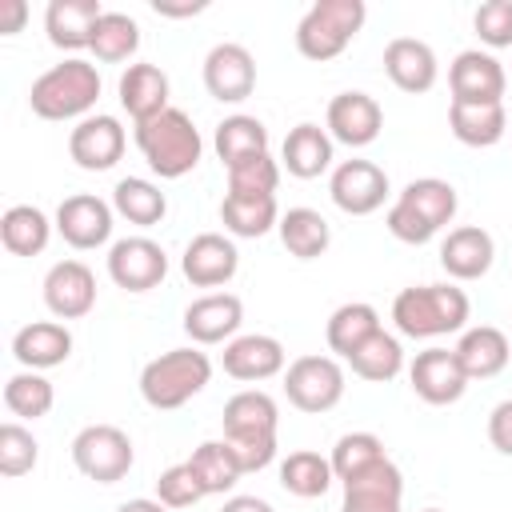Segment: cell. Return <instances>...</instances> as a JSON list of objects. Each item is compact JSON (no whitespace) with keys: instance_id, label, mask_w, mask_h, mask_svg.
Returning <instances> with one entry per match:
<instances>
[{"instance_id":"f546056e","label":"cell","mask_w":512,"mask_h":512,"mask_svg":"<svg viewBox=\"0 0 512 512\" xmlns=\"http://www.w3.org/2000/svg\"><path fill=\"white\" fill-rule=\"evenodd\" d=\"M448 128L468 148H492L508 132L504 104H448Z\"/></svg>"},{"instance_id":"4dcf8cb0","label":"cell","mask_w":512,"mask_h":512,"mask_svg":"<svg viewBox=\"0 0 512 512\" xmlns=\"http://www.w3.org/2000/svg\"><path fill=\"white\" fill-rule=\"evenodd\" d=\"M212 148H216V156H220L224 168H236V164L256 160V156L268 152V128H264L256 116H244V112L224 116V120L216 124Z\"/></svg>"},{"instance_id":"d6a6232c","label":"cell","mask_w":512,"mask_h":512,"mask_svg":"<svg viewBox=\"0 0 512 512\" xmlns=\"http://www.w3.org/2000/svg\"><path fill=\"white\" fill-rule=\"evenodd\" d=\"M220 224H224L228 236H240V240H256V236L272 232L280 224L276 196H232V192H224Z\"/></svg>"},{"instance_id":"f6af8a7d","label":"cell","mask_w":512,"mask_h":512,"mask_svg":"<svg viewBox=\"0 0 512 512\" xmlns=\"http://www.w3.org/2000/svg\"><path fill=\"white\" fill-rule=\"evenodd\" d=\"M156 500H160L164 508H192L196 500H204V488H200V480L192 476L188 460H184V464H172V468H164V472L156 476Z\"/></svg>"},{"instance_id":"d4e9b609","label":"cell","mask_w":512,"mask_h":512,"mask_svg":"<svg viewBox=\"0 0 512 512\" xmlns=\"http://www.w3.org/2000/svg\"><path fill=\"white\" fill-rule=\"evenodd\" d=\"M168 92H172V88H168L164 68H160V64H148V60L128 64V68L120 72V84H116L120 108H124L136 124H144V120L168 112V108H172V104H168Z\"/></svg>"},{"instance_id":"f35d334b","label":"cell","mask_w":512,"mask_h":512,"mask_svg":"<svg viewBox=\"0 0 512 512\" xmlns=\"http://www.w3.org/2000/svg\"><path fill=\"white\" fill-rule=\"evenodd\" d=\"M348 368L360 376V380H368V384H388V380H396L400 372H404V348H400V340L392 336V332H376V336H368L352 356H348Z\"/></svg>"},{"instance_id":"5bb4252c","label":"cell","mask_w":512,"mask_h":512,"mask_svg":"<svg viewBox=\"0 0 512 512\" xmlns=\"http://www.w3.org/2000/svg\"><path fill=\"white\" fill-rule=\"evenodd\" d=\"M204 88L220 104L248 100L252 88H256V60H252V52L244 44H236V40H224V44L208 48V56H204Z\"/></svg>"},{"instance_id":"b9f144b4","label":"cell","mask_w":512,"mask_h":512,"mask_svg":"<svg viewBox=\"0 0 512 512\" xmlns=\"http://www.w3.org/2000/svg\"><path fill=\"white\" fill-rule=\"evenodd\" d=\"M140 48V24L128 16V12H104L96 32H92V56L104 60V64H120L128 56H136Z\"/></svg>"},{"instance_id":"7c38bea8","label":"cell","mask_w":512,"mask_h":512,"mask_svg":"<svg viewBox=\"0 0 512 512\" xmlns=\"http://www.w3.org/2000/svg\"><path fill=\"white\" fill-rule=\"evenodd\" d=\"M124 124L108 112H92L84 116L72 132H68V156L76 160V168L84 172H108L116 168V160L124 156Z\"/></svg>"},{"instance_id":"60d3db41","label":"cell","mask_w":512,"mask_h":512,"mask_svg":"<svg viewBox=\"0 0 512 512\" xmlns=\"http://www.w3.org/2000/svg\"><path fill=\"white\" fill-rule=\"evenodd\" d=\"M328 460H332V476L340 484H348L352 476H360V472L376 468L380 460H388V452H384V440L376 432H344L332 444V456Z\"/></svg>"},{"instance_id":"6da1fadb","label":"cell","mask_w":512,"mask_h":512,"mask_svg":"<svg viewBox=\"0 0 512 512\" xmlns=\"http://www.w3.org/2000/svg\"><path fill=\"white\" fill-rule=\"evenodd\" d=\"M472 316L468 292L456 284H412L392 300V324L408 340H436L448 332H464Z\"/></svg>"},{"instance_id":"f5cc1de1","label":"cell","mask_w":512,"mask_h":512,"mask_svg":"<svg viewBox=\"0 0 512 512\" xmlns=\"http://www.w3.org/2000/svg\"><path fill=\"white\" fill-rule=\"evenodd\" d=\"M420 512H444V508H420Z\"/></svg>"},{"instance_id":"277c9868","label":"cell","mask_w":512,"mask_h":512,"mask_svg":"<svg viewBox=\"0 0 512 512\" xmlns=\"http://www.w3.org/2000/svg\"><path fill=\"white\" fill-rule=\"evenodd\" d=\"M136 148L144 156V164L160 176V180H180L188 176L200 156H204V140L200 128L192 124V116L184 108H168L144 124H136Z\"/></svg>"},{"instance_id":"e575fe53","label":"cell","mask_w":512,"mask_h":512,"mask_svg":"<svg viewBox=\"0 0 512 512\" xmlns=\"http://www.w3.org/2000/svg\"><path fill=\"white\" fill-rule=\"evenodd\" d=\"M384 324H380V312L368 304V300H348L340 304L332 316H328V328H324V340L336 356H352L368 336H376Z\"/></svg>"},{"instance_id":"8fae6325","label":"cell","mask_w":512,"mask_h":512,"mask_svg":"<svg viewBox=\"0 0 512 512\" xmlns=\"http://www.w3.org/2000/svg\"><path fill=\"white\" fill-rule=\"evenodd\" d=\"M108 276L124 292H152L168 276V252L148 236H124L108 248Z\"/></svg>"},{"instance_id":"f1b7e54d","label":"cell","mask_w":512,"mask_h":512,"mask_svg":"<svg viewBox=\"0 0 512 512\" xmlns=\"http://www.w3.org/2000/svg\"><path fill=\"white\" fill-rule=\"evenodd\" d=\"M452 352H456V360H460V368H464L468 380H492L512 360V344H508V336L496 324L464 328V336H460V344Z\"/></svg>"},{"instance_id":"5b68a950","label":"cell","mask_w":512,"mask_h":512,"mask_svg":"<svg viewBox=\"0 0 512 512\" xmlns=\"http://www.w3.org/2000/svg\"><path fill=\"white\" fill-rule=\"evenodd\" d=\"M208 380H212L208 352H200L196 344L168 348L140 368V396L148 408L172 412V408H184L192 396H200L208 388Z\"/></svg>"},{"instance_id":"ba28073f","label":"cell","mask_w":512,"mask_h":512,"mask_svg":"<svg viewBox=\"0 0 512 512\" xmlns=\"http://www.w3.org/2000/svg\"><path fill=\"white\" fill-rule=\"evenodd\" d=\"M284 396L300 412H328L344 400V368L336 356H296L284 368Z\"/></svg>"},{"instance_id":"ffe728a7","label":"cell","mask_w":512,"mask_h":512,"mask_svg":"<svg viewBox=\"0 0 512 512\" xmlns=\"http://www.w3.org/2000/svg\"><path fill=\"white\" fill-rule=\"evenodd\" d=\"M180 324L192 344H228V340H236V332L244 324V304L236 292H208L184 308Z\"/></svg>"},{"instance_id":"44dd1931","label":"cell","mask_w":512,"mask_h":512,"mask_svg":"<svg viewBox=\"0 0 512 512\" xmlns=\"http://www.w3.org/2000/svg\"><path fill=\"white\" fill-rule=\"evenodd\" d=\"M284 360H288L284 356V344L276 336H268V332H244V336L228 340L224 344V356H220L224 372L232 380H244V384H260V380L280 376L284 372Z\"/></svg>"},{"instance_id":"8992f818","label":"cell","mask_w":512,"mask_h":512,"mask_svg":"<svg viewBox=\"0 0 512 512\" xmlns=\"http://www.w3.org/2000/svg\"><path fill=\"white\" fill-rule=\"evenodd\" d=\"M364 20H368L364 0H316L296 24V48L304 60L316 64L336 60L356 40Z\"/></svg>"},{"instance_id":"c3c4849f","label":"cell","mask_w":512,"mask_h":512,"mask_svg":"<svg viewBox=\"0 0 512 512\" xmlns=\"http://www.w3.org/2000/svg\"><path fill=\"white\" fill-rule=\"evenodd\" d=\"M28 20V4L24 0H0V32L4 36H16Z\"/></svg>"},{"instance_id":"cb8c5ba5","label":"cell","mask_w":512,"mask_h":512,"mask_svg":"<svg viewBox=\"0 0 512 512\" xmlns=\"http://www.w3.org/2000/svg\"><path fill=\"white\" fill-rule=\"evenodd\" d=\"M384 72H388V80H392L400 92L420 96V92H428V88L436 84L440 64H436L432 44H424V40H416V36H396V40H388V48H384Z\"/></svg>"},{"instance_id":"681fc988","label":"cell","mask_w":512,"mask_h":512,"mask_svg":"<svg viewBox=\"0 0 512 512\" xmlns=\"http://www.w3.org/2000/svg\"><path fill=\"white\" fill-rule=\"evenodd\" d=\"M208 0H188V4H168V0H152V12L156 16H172V20H184V16H196L204 12Z\"/></svg>"},{"instance_id":"d6986e66","label":"cell","mask_w":512,"mask_h":512,"mask_svg":"<svg viewBox=\"0 0 512 512\" xmlns=\"http://www.w3.org/2000/svg\"><path fill=\"white\" fill-rule=\"evenodd\" d=\"M328 136L348 144V148H368L380 128H384V108L376 104V96L368 92H340L328 100V120H324Z\"/></svg>"},{"instance_id":"484cf974","label":"cell","mask_w":512,"mask_h":512,"mask_svg":"<svg viewBox=\"0 0 512 512\" xmlns=\"http://www.w3.org/2000/svg\"><path fill=\"white\" fill-rule=\"evenodd\" d=\"M400 500H404V476L392 460H380L376 468L344 484L340 512H404Z\"/></svg>"},{"instance_id":"e0dca14e","label":"cell","mask_w":512,"mask_h":512,"mask_svg":"<svg viewBox=\"0 0 512 512\" xmlns=\"http://www.w3.org/2000/svg\"><path fill=\"white\" fill-rule=\"evenodd\" d=\"M280 408L264 388H244L224 400V440L228 444H264L276 440Z\"/></svg>"},{"instance_id":"7402d4cb","label":"cell","mask_w":512,"mask_h":512,"mask_svg":"<svg viewBox=\"0 0 512 512\" xmlns=\"http://www.w3.org/2000/svg\"><path fill=\"white\" fill-rule=\"evenodd\" d=\"M496 260V240L480 224H460L440 240V268L452 280H480Z\"/></svg>"},{"instance_id":"ab89813d","label":"cell","mask_w":512,"mask_h":512,"mask_svg":"<svg viewBox=\"0 0 512 512\" xmlns=\"http://www.w3.org/2000/svg\"><path fill=\"white\" fill-rule=\"evenodd\" d=\"M52 404H56V388H52V380H48L44 372L24 368V372L8 376V384H4V408H8L12 416H20V420H40V416L52 412Z\"/></svg>"},{"instance_id":"2e32d148","label":"cell","mask_w":512,"mask_h":512,"mask_svg":"<svg viewBox=\"0 0 512 512\" xmlns=\"http://www.w3.org/2000/svg\"><path fill=\"white\" fill-rule=\"evenodd\" d=\"M44 308L56 320H80L96 308V276L84 260H56L44 272Z\"/></svg>"},{"instance_id":"816d5d0a","label":"cell","mask_w":512,"mask_h":512,"mask_svg":"<svg viewBox=\"0 0 512 512\" xmlns=\"http://www.w3.org/2000/svg\"><path fill=\"white\" fill-rule=\"evenodd\" d=\"M116 512H168L160 500H148V496H136V500H124Z\"/></svg>"},{"instance_id":"83f0119b","label":"cell","mask_w":512,"mask_h":512,"mask_svg":"<svg viewBox=\"0 0 512 512\" xmlns=\"http://www.w3.org/2000/svg\"><path fill=\"white\" fill-rule=\"evenodd\" d=\"M12 356L32 372L56 368L72 356V332L60 320H32L12 336Z\"/></svg>"},{"instance_id":"74e56055","label":"cell","mask_w":512,"mask_h":512,"mask_svg":"<svg viewBox=\"0 0 512 512\" xmlns=\"http://www.w3.org/2000/svg\"><path fill=\"white\" fill-rule=\"evenodd\" d=\"M332 460L312 452V448H300V452H288L280 460V488L288 496H300V500H316L332 488Z\"/></svg>"},{"instance_id":"7a4b0ae2","label":"cell","mask_w":512,"mask_h":512,"mask_svg":"<svg viewBox=\"0 0 512 512\" xmlns=\"http://www.w3.org/2000/svg\"><path fill=\"white\" fill-rule=\"evenodd\" d=\"M96 100H100V72L92 60H80V56L52 64L28 88V108L40 120H76L80 124L84 116H92Z\"/></svg>"},{"instance_id":"4316f807","label":"cell","mask_w":512,"mask_h":512,"mask_svg":"<svg viewBox=\"0 0 512 512\" xmlns=\"http://www.w3.org/2000/svg\"><path fill=\"white\" fill-rule=\"evenodd\" d=\"M332 144L336 140L328 136V128L304 120V124L288 128V136L280 144V164L296 180H316V176H324L332 168Z\"/></svg>"},{"instance_id":"4fadbf2b","label":"cell","mask_w":512,"mask_h":512,"mask_svg":"<svg viewBox=\"0 0 512 512\" xmlns=\"http://www.w3.org/2000/svg\"><path fill=\"white\" fill-rule=\"evenodd\" d=\"M408 384L424 404H436V408L456 404L468 392V376H464L456 352L452 348H436V344L416 352V360L408 364Z\"/></svg>"},{"instance_id":"8d00e7d4","label":"cell","mask_w":512,"mask_h":512,"mask_svg":"<svg viewBox=\"0 0 512 512\" xmlns=\"http://www.w3.org/2000/svg\"><path fill=\"white\" fill-rule=\"evenodd\" d=\"M112 208H116V216H124L128 224L152 228V224L164 220L168 196L160 192V184H152V180H144V176H124V180H116V188H112Z\"/></svg>"},{"instance_id":"7bdbcfd3","label":"cell","mask_w":512,"mask_h":512,"mask_svg":"<svg viewBox=\"0 0 512 512\" xmlns=\"http://www.w3.org/2000/svg\"><path fill=\"white\" fill-rule=\"evenodd\" d=\"M36 460H40V444H36V436H32L24 424L4 420V424H0V476L16 480V476L32 472Z\"/></svg>"},{"instance_id":"bcb514c9","label":"cell","mask_w":512,"mask_h":512,"mask_svg":"<svg viewBox=\"0 0 512 512\" xmlns=\"http://www.w3.org/2000/svg\"><path fill=\"white\" fill-rule=\"evenodd\" d=\"M472 28L488 48H512V0H484L472 12Z\"/></svg>"},{"instance_id":"9a60e30c","label":"cell","mask_w":512,"mask_h":512,"mask_svg":"<svg viewBox=\"0 0 512 512\" xmlns=\"http://www.w3.org/2000/svg\"><path fill=\"white\" fill-rule=\"evenodd\" d=\"M112 220H116V208H112L108 200L92 196V192L64 196L60 208H56V232H60L64 244H72L76 252H88V248L108 244Z\"/></svg>"},{"instance_id":"ee69618b","label":"cell","mask_w":512,"mask_h":512,"mask_svg":"<svg viewBox=\"0 0 512 512\" xmlns=\"http://www.w3.org/2000/svg\"><path fill=\"white\" fill-rule=\"evenodd\" d=\"M276 188H280V164L268 152L228 168V192L232 196H276Z\"/></svg>"},{"instance_id":"3957f363","label":"cell","mask_w":512,"mask_h":512,"mask_svg":"<svg viewBox=\"0 0 512 512\" xmlns=\"http://www.w3.org/2000/svg\"><path fill=\"white\" fill-rule=\"evenodd\" d=\"M456 208H460V196H456V188L448 180L420 176V180H408L400 188V196L392 200L384 224L400 244H428L440 228L452 224Z\"/></svg>"},{"instance_id":"f907efd6","label":"cell","mask_w":512,"mask_h":512,"mask_svg":"<svg viewBox=\"0 0 512 512\" xmlns=\"http://www.w3.org/2000/svg\"><path fill=\"white\" fill-rule=\"evenodd\" d=\"M220 512H276V508L268 500H260V496H228Z\"/></svg>"},{"instance_id":"ac0fdd59","label":"cell","mask_w":512,"mask_h":512,"mask_svg":"<svg viewBox=\"0 0 512 512\" xmlns=\"http://www.w3.org/2000/svg\"><path fill=\"white\" fill-rule=\"evenodd\" d=\"M236 268H240V252L224 232H200L184 244L180 272L192 288H220L236 276Z\"/></svg>"},{"instance_id":"603a6c76","label":"cell","mask_w":512,"mask_h":512,"mask_svg":"<svg viewBox=\"0 0 512 512\" xmlns=\"http://www.w3.org/2000/svg\"><path fill=\"white\" fill-rule=\"evenodd\" d=\"M108 8L100 0H48L44 8V32L52 48L60 52H80L92 48V32Z\"/></svg>"},{"instance_id":"7dc6e473","label":"cell","mask_w":512,"mask_h":512,"mask_svg":"<svg viewBox=\"0 0 512 512\" xmlns=\"http://www.w3.org/2000/svg\"><path fill=\"white\" fill-rule=\"evenodd\" d=\"M488 440L500 456H512V396L488 412Z\"/></svg>"},{"instance_id":"836d02e7","label":"cell","mask_w":512,"mask_h":512,"mask_svg":"<svg viewBox=\"0 0 512 512\" xmlns=\"http://www.w3.org/2000/svg\"><path fill=\"white\" fill-rule=\"evenodd\" d=\"M276 232H280V244L288 248V256H296V260H316L332 244V228H328V220L316 208H288V212H280Z\"/></svg>"},{"instance_id":"d590c367","label":"cell","mask_w":512,"mask_h":512,"mask_svg":"<svg viewBox=\"0 0 512 512\" xmlns=\"http://www.w3.org/2000/svg\"><path fill=\"white\" fill-rule=\"evenodd\" d=\"M188 468L200 480L204 496H224L244 476V468H240L236 452L228 448V440H204V444H196L192 456H188Z\"/></svg>"},{"instance_id":"1f68e13d","label":"cell","mask_w":512,"mask_h":512,"mask_svg":"<svg viewBox=\"0 0 512 512\" xmlns=\"http://www.w3.org/2000/svg\"><path fill=\"white\" fill-rule=\"evenodd\" d=\"M52 228H56V220H48L36 204H12L0 216V244L12 256H40L52 240Z\"/></svg>"},{"instance_id":"52a82bcc","label":"cell","mask_w":512,"mask_h":512,"mask_svg":"<svg viewBox=\"0 0 512 512\" xmlns=\"http://www.w3.org/2000/svg\"><path fill=\"white\" fill-rule=\"evenodd\" d=\"M136 452L124 428L116 424H88L72 436V464L80 476L96 480V484H116L128 476Z\"/></svg>"},{"instance_id":"9c48e42d","label":"cell","mask_w":512,"mask_h":512,"mask_svg":"<svg viewBox=\"0 0 512 512\" xmlns=\"http://www.w3.org/2000/svg\"><path fill=\"white\" fill-rule=\"evenodd\" d=\"M388 172L372 160H340L328 176V196L348 216H372L388 200Z\"/></svg>"},{"instance_id":"30bf717a","label":"cell","mask_w":512,"mask_h":512,"mask_svg":"<svg viewBox=\"0 0 512 512\" xmlns=\"http://www.w3.org/2000/svg\"><path fill=\"white\" fill-rule=\"evenodd\" d=\"M448 88H452V104H504L508 72L492 52L464 48L448 64Z\"/></svg>"}]
</instances>
